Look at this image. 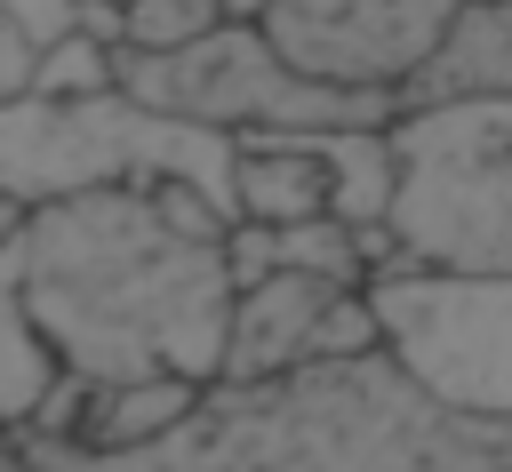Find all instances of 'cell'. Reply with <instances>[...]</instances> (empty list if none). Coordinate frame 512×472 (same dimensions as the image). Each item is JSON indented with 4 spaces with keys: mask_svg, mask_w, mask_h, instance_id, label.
I'll use <instances>...</instances> for the list:
<instances>
[{
    "mask_svg": "<svg viewBox=\"0 0 512 472\" xmlns=\"http://www.w3.org/2000/svg\"><path fill=\"white\" fill-rule=\"evenodd\" d=\"M384 352L456 416L512 424V272L392 264L368 280Z\"/></svg>",
    "mask_w": 512,
    "mask_h": 472,
    "instance_id": "8992f818",
    "label": "cell"
},
{
    "mask_svg": "<svg viewBox=\"0 0 512 472\" xmlns=\"http://www.w3.org/2000/svg\"><path fill=\"white\" fill-rule=\"evenodd\" d=\"M104 88H120V40H96L88 24L72 40H56L32 80V96H104Z\"/></svg>",
    "mask_w": 512,
    "mask_h": 472,
    "instance_id": "4fadbf2b",
    "label": "cell"
},
{
    "mask_svg": "<svg viewBox=\"0 0 512 472\" xmlns=\"http://www.w3.org/2000/svg\"><path fill=\"white\" fill-rule=\"evenodd\" d=\"M464 8H488V0H464Z\"/></svg>",
    "mask_w": 512,
    "mask_h": 472,
    "instance_id": "d6986e66",
    "label": "cell"
},
{
    "mask_svg": "<svg viewBox=\"0 0 512 472\" xmlns=\"http://www.w3.org/2000/svg\"><path fill=\"white\" fill-rule=\"evenodd\" d=\"M224 16H232V24H264V16H272V0H224Z\"/></svg>",
    "mask_w": 512,
    "mask_h": 472,
    "instance_id": "e0dca14e",
    "label": "cell"
},
{
    "mask_svg": "<svg viewBox=\"0 0 512 472\" xmlns=\"http://www.w3.org/2000/svg\"><path fill=\"white\" fill-rule=\"evenodd\" d=\"M80 8H88V0H0V24L24 32L32 48H56V40L80 32Z\"/></svg>",
    "mask_w": 512,
    "mask_h": 472,
    "instance_id": "2e32d148",
    "label": "cell"
},
{
    "mask_svg": "<svg viewBox=\"0 0 512 472\" xmlns=\"http://www.w3.org/2000/svg\"><path fill=\"white\" fill-rule=\"evenodd\" d=\"M232 168H240V136L176 120L128 88L0 104V200L8 208H40L64 192H96V184H200L208 200L232 208Z\"/></svg>",
    "mask_w": 512,
    "mask_h": 472,
    "instance_id": "3957f363",
    "label": "cell"
},
{
    "mask_svg": "<svg viewBox=\"0 0 512 472\" xmlns=\"http://www.w3.org/2000/svg\"><path fill=\"white\" fill-rule=\"evenodd\" d=\"M16 472H56V464H40V456H24V464H16Z\"/></svg>",
    "mask_w": 512,
    "mask_h": 472,
    "instance_id": "ac0fdd59",
    "label": "cell"
},
{
    "mask_svg": "<svg viewBox=\"0 0 512 472\" xmlns=\"http://www.w3.org/2000/svg\"><path fill=\"white\" fill-rule=\"evenodd\" d=\"M392 232L416 264L512 272V88L424 96L392 120Z\"/></svg>",
    "mask_w": 512,
    "mask_h": 472,
    "instance_id": "277c9868",
    "label": "cell"
},
{
    "mask_svg": "<svg viewBox=\"0 0 512 472\" xmlns=\"http://www.w3.org/2000/svg\"><path fill=\"white\" fill-rule=\"evenodd\" d=\"M200 376H136V384H96L88 400V424H80V448H152L168 440L192 408H200Z\"/></svg>",
    "mask_w": 512,
    "mask_h": 472,
    "instance_id": "30bf717a",
    "label": "cell"
},
{
    "mask_svg": "<svg viewBox=\"0 0 512 472\" xmlns=\"http://www.w3.org/2000/svg\"><path fill=\"white\" fill-rule=\"evenodd\" d=\"M456 16H464V0H272L264 32L312 80L376 88V96L408 104V88L448 48Z\"/></svg>",
    "mask_w": 512,
    "mask_h": 472,
    "instance_id": "52a82bcc",
    "label": "cell"
},
{
    "mask_svg": "<svg viewBox=\"0 0 512 472\" xmlns=\"http://www.w3.org/2000/svg\"><path fill=\"white\" fill-rule=\"evenodd\" d=\"M64 376H72L64 344L40 328V312L16 288H0V416H8V432H24Z\"/></svg>",
    "mask_w": 512,
    "mask_h": 472,
    "instance_id": "8fae6325",
    "label": "cell"
},
{
    "mask_svg": "<svg viewBox=\"0 0 512 472\" xmlns=\"http://www.w3.org/2000/svg\"><path fill=\"white\" fill-rule=\"evenodd\" d=\"M336 288L360 280H320V272H264L232 296V336H224V384H256V376H288L312 360L320 312Z\"/></svg>",
    "mask_w": 512,
    "mask_h": 472,
    "instance_id": "ba28073f",
    "label": "cell"
},
{
    "mask_svg": "<svg viewBox=\"0 0 512 472\" xmlns=\"http://www.w3.org/2000/svg\"><path fill=\"white\" fill-rule=\"evenodd\" d=\"M232 208L256 224H304L336 208V176L320 152V128H256L240 136V168H232Z\"/></svg>",
    "mask_w": 512,
    "mask_h": 472,
    "instance_id": "9c48e42d",
    "label": "cell"
},
{
    "mask_svg": "<svg viewBox=\"0 0 512 472\" xmlns=\"http://www.w3.org/2000/svg\"><path fill=\"white\" fill-rule=\"evenodd\" d=\"M0 288H16L64 360L96 384L224 376L232 256L224 232H192L160 184H96L0 216Z\"/></svg>",
    "mask_w": 512,
    "mask_h": 472,
    "instance_id": "6da1fadb",
    "label": "cell"
},
{
    "mask_svg": "<svg viewBox=\"0 0 512 472\" xmlns=\"http://www.w3.org/2000/svg\"><path fill=\"white\" fill-rule=\"evenodd\" d=\"M224 24V0H128V48H184Z\"/></svg>",
    "mask_w": 512,
    "mask_h": 472,
    "instance_id": "9a60e30c",
    "label": "cell"
},
{
    "mask_svg": "<svg viewBox=\"0 0 512 472\" xmlns=\"http://www.w3.org/2000/svg\"><path fill=\"white\" fill-rule=\"evenodd\" d=\"M472 88H512V0H488V8H464L448 48L432 56V72L408 88V104L424 96H472Z\"/></svg>",
    "mask_w": 512,
    "mask_h": 472,
    "instance_id": "7c38bea8",
    "label": "cell"
},
{
    "mask_svg": "<svg viewBox=\"0 0 512 472\" xmlns=\"http://www.w3.org/2000/svg\"><path fill=\"white\" fill-rule=\"evenodd\" d=\"M56 472H512V424L456 416L392 352L304 360L256 384H208L200 408L152 448H80L16 432Z\"/></svg>",
    "mask_w": 512,
    "mask_h": 472,
    "instance_id": "7a4b0ae2",
    "label": "cell"
},
{
    "mask_svg": "<svg viewBox=\"0 0 512 472\" xmlns=\"http://www.w3.org/2000/svg\"><path fill=\"white\" fill-rule=\"evenodd\" d=\"M120 88L176 112V120L224 128V136H256V128H392L400 120V96L312 80L304 64H288V48L264 24H232V16L216 32H200V40H184V48H120Z\"/></svg>",
    "mask_w": 512,
    "mask_h": 472,
    "instance_id": "5b68a950",
    "label": "cell"
},
{
    "mask_svg": "<svg viewBox=\"0 0 512 472\" xmlns=\"http://www.w3.org/2000/svg\"><path fill=\"white\" fill-rule=\"evenodd\" d=\"M368 352H384V312H376V296L360 280V288H336L328 296L320 336H312V360H368Z\"/></svg>",
    "mask_w": 512,
    "mask_h": 472,
    "instance_id": "5bb4252c",
    "label": "cell"
}]
</instances>
